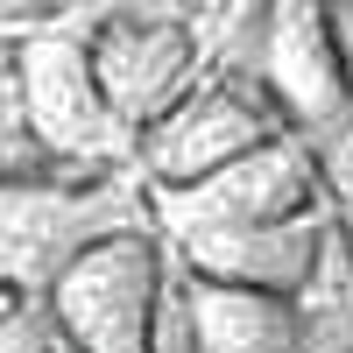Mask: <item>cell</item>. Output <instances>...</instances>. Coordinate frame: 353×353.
<instances>
[{"instance_id": "obj_1", "label": "cell", "mask_w": 353, "mask_h": 353, "mask_svg": "<svg viewBox=\"0 0 353 353\" xmlns=\"http://www.w3.org/2000/svg\"><path fill=\"white\" fill-rule=\"evenodd\" d=\"M64 353H156L163 325V248L149 226L106 233L43 290Z\"/></svg>"}, {"instance_id": "obj_2", "label": "cell", "mask_w": 353, "mask_h": 353, "mask_svg": "<svg viewBox=\"0 0 353 353\" xmlns=\"http://www.w3.org/2000/svg\"><path fill=\"white\" fill-rule=\"evenodd\" d=\"M14 85H21V113L28 134L50 170H92L113 156H134V134L113 121V106L92 78L85 57V21H36L14 43Z\"/></svg>"}, {"instance_id": "obj_3", "label": "cell", "mask_w": 353, "mask_h": 353, "mask_svg": "<svg viewBox=\"0 0 353 353\" xmlns=\"http://www.w3.org/2000/svg\"><path fill=\"white\" fill-rule=\"evenodd\" d=\"M141 226L128 184H71V176H21L0 184V290H50L85 248Z\"/></svg>"}, {"instance_id": "obj_4", "label": "cell", "mask_w": 353, "mask_h": 353, "mask_svg": "<svg viewBox=\"0 0 353 353\" xmlns=\"http://www.w3.org/2000/svg\"><path fill=\"white\" fill-rule=\"evenodd\" d=\"M85 57H92V78H99V92L113 106V121L134 141L205 85V36L170 8L92 14L85 21Z\"/></svg>"}, {"instance_id": "obj_5", "label": "cell", "mask_w": 353, "mask_h": 353, "mask_svg": "<svg viewBox=\"0 0 353 353\" xmlns=\"http://www.w3.org/2000/svg\"><path fill=\"white\" fill-rule=\"evenodd\" d=\"M254 78H261V99L276 106V121L297 134L311 156L332 149L353 128V85L339 71L325 8L283 0V8L254 14Z\"/></svg>"}, {"instance_id": "obj_6", "label": "cell", "mask_w": 353, "mask_h": 353, "mask_svg": "<svg viewBox=\"0 0 353 353\" xmlns=\"http://www.w3.org/2000/svg\"><path fill=\"white\" fill-rule=\"evenodd\" d=\"M290 128L276 121V106L261 99V85H233V78H205L184 106H170L163 121L134 141V170L149 176V191H191L205 176L233 170L241 156L283 141ZM297 141V134H290Z\"/></svg>"}, {"instance_id": "obj_7", "label": "cell", "mask_w": 353, "mask_h": 353, "mask_svg": "<svg viewBox=\"0 0 353 353\" xmlns=\"http://www.w3.org/2000/svg\"><path fill=\"white\" fill-rule=\"evenodd\" d=\"M318 191H325L318 184V156L283 134L191 191H149V205L184 248V241H212V233H254V226H283L297 212H318Z\"/></svg>"}, {"instance_id": "obj_8", "label": "cell", "mask_w": 353, "mask_h": 353, "mask_svg": "<svg viewBox=\"0 0 353 353\" xmlns=\"http://www.w3.org/2000/svg\"><path fill=\"white\" fill-rule=\"evenodd\" d=\"M325 254V212H297L283 226H254V233H212V241H184V261L198 283L219 290H254V297H297L318 276Z\"/></svg>"}, {"instance_id": "obj_9", "label": "cell", "mask_w": 353, "mask_h": 353, "mask_svg": "<svg viewBox=\"0 0 353 353\" xmlns=\"http://www.w3.org/2000/svg\"><path fill=\"white\" fill-rule=\"evenodd\" d=\"M184 325H191V353H297L304 339L297 304L254 297V290H219V283H191Z\"/></svg>"}, {"instance_id": "obj_10", "label": "cell", "mask_w": 353, "mask_h": 353, "mask_svg": "<svg viewBox=\"0 0 353 353\" xmlns=\"http://www.w3.org/2000/svg\"><path fill=\"white\" fill-rule=\"evenodd\" d=\"M21 176H50L36 134H28L21 113V85H14V50H0V184H21Z\"/></svg>"}, {"instance_id": "obj_11", "label": "cell", "mask_w": 353, "mask_h": 353, "mask_svg": "<svg viewBox=\"0 0 353 353\" xmlns=\"http://www.w3.org/2000/svg\"><path fill=\"white\" fill-rule=\"evenodd\" d=\"M318 184H332V198H339V212L353 219V128L332 141L325 156H318Z\"/></svg>"}, {"instance_id": "obj_12", "label": "cell", "mask_w": 353, "mask_h": 353, "mask_svg": "<svg viewBox=\"0 0 353 353\" xmlns=\"http://www.w3.org/2000/svg\"><path fill=\"white\" fill-rule=\"evenodd\" d=\"M325 21H332V50H339V71H346V85H353V0H346V8H325Z\"/></svg>"}, {"instance_id": "obj_13", "label": "cell", "mask_w": 353, "mask_h": 353, "mask_svg": "<svg viewBox=\"0 0 353 353\" xmlns=\"http://www.w3.org/2000/svg\"><path fill=\"white\" fill-rule=\"evenodd\" d=\"M0 297H8V290H0Z\"/></svg>"}]
</instances>
